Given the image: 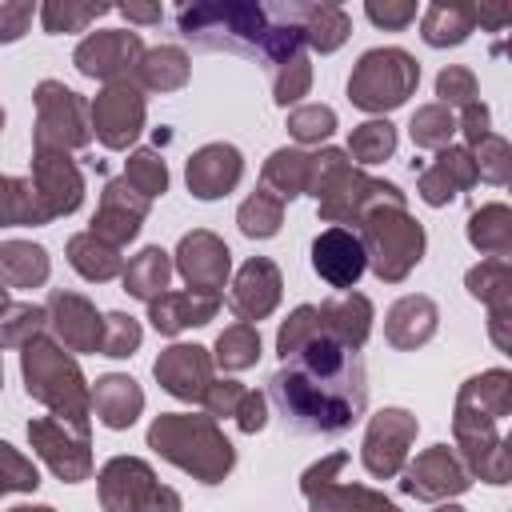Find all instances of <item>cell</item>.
<instances>
[{
    "label": "cell",
    "instance_id": "6da1fadb",
    "mask_svg": "<svg viewBox=\"0 0 512 512\" xmlns=\"http://www.w3.org/2000/svg\"><path fill=\"white\" fill-rule=\"evenodd\" d=\"M268 400L292 432L340 436L364 416L368 404L364 360L360 352L332 340L320 324L316 336H308L296 352L280 360L268 380Z\"/></svg>",
    "mask_w": 512,
    "mask_h": 512
},
{
    "label": "cell",
    "instance_id": "7a4b0ae2",
    "mask_svg": "<svg viewBox=\"0 0 512 512\" xmlns=\"http://www.w3.org/2000/svg\"><path fill=\"white\" fill-rule=\"evenodd\" d=\"M512 416V372L484 368L468 376L452 404V452L464 472L484 484L512 480V452L504 436V420Z\"/></svg>",
    "mask_w": 512,
    "mask_h": 512
},
{
    "label": "cell",
    "instance_id": "3957f363",
    "mask_svg": "<svg viewBox=\"0 0 512 512\" xmlns=\"http://www.w3.org/2000/svg\"><path fill=\"white\" fill-rule=\"evenodd\" d=\"M144 440L160 460L200 484H220L236 468V448L208 412H160Z\"/></svg>",
    "mask_w": 512,
    "mask_h": 512
},
{
    "label": "cell",
    "instance_id": "277c9868",
    "mask_svg": "<svg viewBox=\"0 0 512 512\" xmlns=\"http://www.w3.org/2000/svg\"><path fill=\"white\" fill-rule=\"evenodd\" d=\"M316 200V216L324 224H360V216L376 204H400L404 192L392 180L368 176L348 160L344 148H316L312 152V180L308 192Z\"/></svg>",
    "mask_w": 512,
    "mask_h": 512
},
{
    "label": "cell",
    "instance_id": "5b68a950",
    "mask_svg": "<svg viewBox=\"0 0 512 512\" xmlns=\"http://www.w3.org/2000/svg\"><path fill=\"white\" fill-rule=\"evenodd\" d=\"M20 376H24V392L44 404L56 420L72 424V428H92V388L76 364L72 352H64L52 336H36L20 348Z\"/></svg>",
    "mask_w": 512,
    "mask_h": 512
},
{
    "label": "cell",
    "instance_id": "8992f818",
    "mask_svg": "<svg viewBox=\"0 0 512 512\" xmlns=\"http://www.w3.org/2000/svg\"><path fill=\"white\" fill-rule=\"evenodd\" d=\"M176 28L188 44L208 52H236V56H264L268 44V4H184L176 12Z\"/></svg>",
    "mask_w": 512,
    "mask_h": 512
},
{
    "label": "cell",
    "instance_id": "52a82bcc",
    "mask_svg": "<svg viewBox=\"0 0 512 512\" xmlns=\"http://www.w3.org/2000/svg\"><path fill=\"white\" fill-rule=\"evenodd\" d=\"M360 244L368 256V268L384 284L408 280V272L424 260V224L408 212V204H376L360 216Z\"/></svg>",
    "mask_w": 512,
    "mask_h": 512
},
{
    "label": "cell",
    "instance_id": "ba28073f",
    "mask_svg": "<svg viewBox=\"0 0 512 512\" xmlns=\"http://www.w3.org/2000/svg\"><path fill=\"white\" fill-rule=\"evenodd\" d=\"M420 84V64L412 52L388 44V48H368L348 76V100L352 108L368 112V116H384L392 108H400Z\"/></svg>",
    "mask_w": 512,
    "mask_h": 512
},
{
    "label": "cell",
    "instance_id": "9c48e42d",
    "mask_svg": "<svg viewBox=\"0 0 512 512\" xmlns=\"http://www.w3.org/2000/svg\"><path fill=\"white\" fill-rule=\"evenodd\" d=\"M96 496L104 512H180L176 488L160 484L152 464L140 456H112L96 476Z\"/></svg>",
    "mask_w": 512,
    "mask_h": 512
},
{
    "label": "cell",
    "instance_id": "30bf717a",
    "mask_svg": "<svg viewBox=\"0 0 512 512\" xmlns=\"http://www.w3.org/2000/svg\"><path fill=\"white\" fill-rule=\"evenodd\" d=\"M32 104H36L32 148H60V152L88 148L92 120H88V100L80 92H72L60 80H40L32 92Z\"/></svg>",
    "mask_w": 512,
    "mask_h": 512
},
{
    "label": "cell",
    "instance_id": "8fae6325",
    "mask_svg": "<svg viewBox=\"0 0 512 512\" xmlns=\"http://www.w3.org/2000/svg\"><path fill=\"white\" fill-rule=\"evenodd\" d=\"M348 464V452H332L304 468L300 492L308 500V512H400L384 492L368 484H344L340 472Z\"/></svg>",
    "mask_w": 512,
    "mask_h": 512
},
{
    "label": "cell",
    "instance_id": "7c38bea8",
    "mask_svg": "<svg viewBox=\"0 0 512 512\" xmlns=\"http://www.w3.org/2000/svg\"><path fill=\"white\" fill-rule=\"evenodd\" d=\"M88 120H92V136L108 148V152H124L140 140L144 120H148V100L144 88L136 80H112L104 84L92 104H88Z\"/></svg>",
    "mask_w": 512,
    "mask_h": 512
},
{
    "label": "cell",
    "instance_id": "4fadbf2b",
    "mask_svg": "<svg viewBox=\"0 0 512 512\" xmlns=\"http://www.w3.org/2000/svg\"><path fill=\"white\" fill-rule=\"evenodd\" d=\"M420 420L408 408H380L368 416L364 428V444H360V464L368 476L376 480H392L400 476V468L408 464V448L416 444Z\"/></svg>",
    "mask_w": 512,
    "mask_h": 512
},
{
    "label": "cell",
    "instance_id": "5bb4252c",
    "mask_svg": "<svg viewBox=\"0 0 512 512\" xmlns=\"http://www.w3.org/2000/svg\"><path fill=\"white\" fill-rule=\"evenodd\" d=\"M28 444L48 464V472L64 484H80L92 476V436L56 416L28 420Z\"/></svg>",
    "mask_w": 512,
    "mask_h": 512
},
{
    "label": "cell",
    "instance_id": "9a60e30c",
    "mask_svg": "<svg viewBox=\"0 0 512 512\" xmlns=\"http://www.w3.org/2000/svg\"><path fill=\"white\" fill-rule=\"evenodd\" d=\"M472 488V476L464 472L460 456L448 444H432L424 452H416V460H408L400 468V492L424 504H444L456 500Z\"/></svg>",
    "mask_w": 512,
    "mask_h": 512
},
{
    "label": "cell",
    "instance_id": "2e32d148",
    "mask_svg": "<svg viewBox=\"0 0 512 512\" xmlns=\"http://www.w3.org/2000/svg\"><path fill=\"white\" fill-rule=\"evenodd\" d=\"M140 56H144L140 32H132V28H100V32H88L76 44L72 64H76L80 76L112 84V80H132Z\"/></svg>",
    "mask_w": 512,
    "mask_h": 512
},
{
    "label": "cell",
    "instance_id": "e0dca14e",
    "mask_svg": "<svg viewBox=\"0 0 512 512\" xmlns=\"http://www.w3.org/2000/svg\"><path fill=\"white\" fill-rule=\"evenodd\" d=\"M32 188L48 212V220L72 216L84 204V172L72 160V152L60 148H32Z\"/></svg>",
    "mask_w": 512,
    "mask_h": 512
},
{
    "label": "cell",
    "instance_id": "ac0fdd59",
    "mask_svg": "<svg viewBox=\"0 0 512 512\" xmlns=\"http://www.w3.org/2000/svg\"><path fill=\"white\" fill-rule=\"evenodd\" d=\"M172 268L180 272V280L192 292H216L220 296V288L232 276V252L216 232L192 228V232L180 236V244L172 252Z\"/></svg>",
    "mask_w": 512,
    "mask_h": 512
},
{
    "label": "cell",
    "instance_id": "d6986e66",
    "mask_svg": "<svg viewBox=\"0 0 512 512\" xmlns=\"http://www.w3.org/2000/svg\"><path fill=\"white\" fill-rule=\"evenodd\" d=\"M48 332L64 352H100V332H104V312L80 292L56 288L48 292Z\"/></svg>",
    "mask_w": 512,
    "mask_h": 512
},
{
    "label": "cell",
    "instance_id": "ffe728a7",
    "mask_svg": "<svg viewBox=\"0 0 512 512\" xmlns=\"http://www.w3.org/2000/svg\"><path fill=\"white\" fill-rule=\"evenodd\" d=\"M152 376L168 396H176L184 404H200L208 384L216 380V364H212V352L200 344H168L156 356Z\"/></svg>",
    "mask_w": 512,
    "mask_h": 512
},
{
    "label": "cell",
    "instance_id": "44dd1931",
    "mask_svg": "<svg viewBox=\"0 0 512 512\" xmlns=\"http://www.w3.org/2000/svg\"><path fill=\"white\" fill-rule=\"evenodd\" d=\"M464 288L472 300L488 304V336L500 352H512V264L508 260H480L468 268Z\"/></svg>",
    "mask_w": 512,
    "mask_h": 512
},
{
    "label": "cell",
    "instance_id": "7402d4cb",
    "mask_svg": "<svg viewBox=\"0 0 512 512\" xmlns=\"http://www.w3.org/2000/svg\"><path fill=\"white\" fill-rule=\"evenodd\" d=\"M284 292V276L276 268V260L268 256H252L240 264V272L232 276V292H228V308L240 324H260L276 312Z\"/></svg>",
    "mask_w": 512,
    "mask_h": 512
},
{
    "label": "cell",
    "instance_id": "603a6c76",
    "mask_svg": "<svg viewBox=\"0 0 512 512\" xmlns=\"http://www.w3.org/2000/svg\"><path fill=\"white\" fill-rule=\"evenodd\" d=\"M312 272L328 284V288H340V292H352L356 280L368 272V256H364V244L352 228H324L316 240H312Z\"/></svg>",
    "mask_w": 512,
    "mask_h": 512
},
{
    "label": "cell",
    "instance_id": "cb8c5ba5",
    "mask_svg": "<svg viewBox=\"0 0 512 512\" xmlns=\"http://www.w3.org/2000/svg\"><path fill=\"white\" fill-rule=\"evenodd\" d=\"M148 208H152V200H144L140 192H132V188L124 184V176H120V180H108L104 192H100V204H96V212H92V228H88V232L100 236V240L112 244V248H124V244L136 240V232L144 228Z\"/></svg>",
    "mask_w": 512,
    "mask_h": 512
},
{
    "label": "cell",
    "instance_id": "d4e9b609",
    "mask_svg": "<svg viewBox=\"0 0 512 512\" xmlns=\"http://www.w3.org/2000/svg\"><path fill=\"white\" fill-rule=\"evenodd\" d=\"M240 180H244V156H240L236 144H224V140H212V144L196 148L184 164V184L196 200H220Z\"/></svg>",
    "mask_w": 512,
    "mask_h": 512
},
{
    "label": "cell",
    "instance_id": "484cf974",
    "mask_svg": "<svg viewBox=\"0 0 512 512\" xmlns=\"http://www.w3.org/2000/svg\"><path fill=\"white\" fill-rule=\"evenodd\" d=\"M476 184V164H472V152L464 144H448L436 152V160L420 172L416 180V192L428 208H444L452 204L460 192H468Z\"/></svg>",
    "mask_w": 512,
    "mask_h": 512
},
{
    "label": "cell",
    "instance_id": "4316f807",
    "mask_svg": "<svg viewBox=\"0 0 512 512\" xmlns=\"http://www.w3.org/2000/svg\"><path fill=\"white\" fill-rule=\"evenodd\" d=\"M440 328V308L432 296H400L388 312H384V340L396 352H416L420 344H428Z\"/></svg>",
    "mask_w": 512,
    "mask_h": 512
},
{
    "label": "cell",
    "instance_id": "83f0119b",
    "mask_svg": "<svg viewBox=\"0 0 512 512\" xmlns=\"http://www.w3.org/2000/svg\"><path fill=\"white\" fill-rule=\"evenodd\" d=\"M284 8H288V16H292L296 28H300L304 48H312V52H320V56L336 52V48L352 36V20H348V12H344L340 4H324V0H292V4H284Z\"/></svg>",
    "mask_w": 512,
    "mask_h": 512
},
{
    "label": "cell",
    "instance_id": "f1b7e54d",
    "mask_svg": "<svg viewBox=\"0 0 512 512\" xmlns=\"http://www.w3.org/2000/svg\"><path fill=\"white\" fill-rule=\"evenodd\" d=\"M216 312H220V296L216 292H192V288L164 292L148 304V320L160 336H180L184 328H200Z\"/></svg>",
    "mask_w": 512,
    "mask_h": 512
},
{
    "label": "cell",
    "instance_id": "f546056e",
    "mask_svg": "<svg viewBox=\"0 0 512 512\" xmlns=\"http://www.w3.org/2000/svg\"><path fill=\"white\" fill-rule=\"evenodd\" d=\"M316 312H320L324 332L332 340H340L344 348H352V352H360L364 340L372 336V316L376 312H372V300L364 292H336L324 304H316Z\"/></svg>",
    "mask_w": 512,
    "mask_h": 512
},
{
    "label": "cell",
    "instance_id": "4dcf8cb0",
    "mask_svg": "<svg viewBox=\"0 0 512 512\" xmlns=\"http://www.w3.org/2000/svg\"><path fill=\"white\" fill-rule=\"evenodd\" d=\"M140 412H144V388L132 376L108 372V376H100L92 384V416L104 428L124 432V428H132L140 420Z\"/></svg>",
    "mask_w": 512,
    "mask_h": 512
},
{
    "label": "cell",
    "instance_id": "1f68e13d",
    "mask_svg": "<svg viewBox=\"0 0 512 512\" xmlns=\"http://www.w3.org/2000/svg\"><path fill=\"white\" fill-rule=\"evenodd\" d=\"M476 32V4L436 0L420 12V36L428 48H456Z\"/></svg>",
    "mask_w": 512,
    "mask_h": 512
},
{
    "label": "cell",
    "instance_id": "d6a6232c",
    "mask_svg": "<svg viewBox=\"0 0 512 512\" xmlns=\"http://www.w3.org/2000/svg\"><path fill=\"white\" fill-rule=\"evenodd\" d=\"M192 76V60L184 48L176 44H160V48H144L140 64H136V84L144 92H180Z\"/></svg>",
    "mask_w": 512,
    "mask_h": 512
},
{
    "label": "cell",
    "instance_id": "836d02e7",
    "mask_svg": "<svg viewBox=\"0 0 512 512\" xmlns=\"http://www.w3.org/2000/svg\"><path fill=\"white\" fill-rule=\"evenodd\" d=\"M172 272H176V268H172V256H168L160 244H148V248H140V252L124 264L120 280H124V292H128L132 300L152 304L156 296H164V292H168Z\"/></svg>",
    "mask_w": 512,
    "mask_h": 512
},
{
    "label": "cell",
    "instance_id": "e575fe53",
    "mask_svg": "<svg viewBox=\"0 0 512 512\" xmlns=\"http://www.w3.org/2000/svg\"><path fill=\"white\" fill-rule=\"evenodd\" d=\"M308 180H312V152H304V148H276L260 168V188H268L284 204L304 196Z\"/></svg>",
    "mask_w": 512,
    "mask_h": 512
},
{
    "label": "cell",
    "instance_id": "d590c367",
    "mask_svg": "<svg viewBox=\"0 0 512 512\" xmlns=\"http://www.w3.org/2000/svg\"><path fill=\"white\" fill-rule=\"evenodd\" d=\"M468 244L484 260H508L512 256V208L500 200L480 204L468 216Z\"/></svg>",
    "mask_w": 512,
    "mask_h": 512
},
{
    "label": "cell",
    "instance_id": "8d00e7d4",
    "mask_svg": "<svg viewBox=\"0 0 512 512\" xmlns=\"http://www.w3.org/2000/svg\"><path fill=\"white\" fill-rule=\"evenodd\" d=\"M52 272L48 248L32 240H4L0 244V284L4 288H40Z\"/></svg>",
    "mask_w": 512,
    "mask_h": 512
},
{
    "label": "cell",
    "instance_id": "74e56055",
    "mask_svg": "<svg viewBox=\"0 0 512 512\" xmlns=\"http://www.w3.org/2000/svg\"><path fill=\"white\" fill-rule=\"evenodd\" d=\"M64 256H68L72 272H80V276L92 280V284H108L112 276L124 272V256H120V248L104 244V240L92 236V232H76V236H68Z\"/></svg>",
    "mask_w": 512,
    "mask_h": 512
},
{
    "label": "cell",
    "instance_id": "f35d334b",
    "mask_svg": "<svg viewBox=\"0 0 512 512\" xmlns=\"http://www.w3.org/2000/svg\"><path fill=\"white\" fill-rule=\"evenodd\" d=\"M52 224L28 176H0V228H36Z\"/></svg>",
    "mask_w": 512,
    "mask_h": 512
},
{
    "label": "cell",
    "instance_id": "ab89813d",
    "mask_svg": "<svg viewBox=\"0 0 512 512\" xmlns=\"http://www.w3.org/2000/svg\"><path fill=\"white\" fill-rule=\"evenodd\" d=\"M260 360V328L256 324H228L220 336H216V348H212V364L224 368V372H244Z\"/></svg>",
    "mask_w": 512,
    "mask_h": 512
},
{
    "label": "cell",
    "instance_id": "60d3db41",
    "mask_svg": "<svg viewBox=\"0 0 512 512\" xmlns=\"http://www.w3.org/2000/svg\"><path fill=\"white\" fill-rule=\"evenodd\" d=\"M348 160L360 168V164H384V160H392V152H396V128L384 120V116H372V120H364V124H356L352 128V136H348Z\"/></svg>",
    "mask_w": 512,
    "mask_h": 512
},
{
    "label": "cell",
    "instance_id": "b9f144b4",
    "mask_svg": "<svg viewBox=\"0 0 512 512\" xmlns=\"http://www.w3.org/2000/svg\"><path fill=\"white\" fill-rule=\"evenodd\" d=\"M236 224L248 240H268L280 232L284 224V200L272 196L268 188H256L252 196H244V204L236 208Z\"/></svg>",
    "mask_w": 512,
    "mask_h": 512
},
{
    "label": "cell",
    "instance_id": "7bdbcfd3",
    "mask_svg": "<svg viewBox=\"0 0 512 512\" xmlns=\"http://www.w3.org/2000/svg\"><path fill=\"white\" fill-rule=\"evenodd\" d=\"M452 132H456V112L444 108V104H424V108H416L412 120H408V136H412V144L424 148V152L448 148V144H452Z\"/></svg>",
    "mask_w": 512,
    "mask_h": 512
},
{
    "label": "cell",
    "instance_id": "ee69618b",
    "mask_svg": "<svg viewBox=\"0 0 512 512\" xmlns=\"http://www.w3.org/2000/svg\"><path fill=\"white\" fill-rule=\"evenodd\" d=\"M124 184H128L132 192H140L144 200L164 196V192H168V164H164V156H160L156 148H136V152H128V160H124Z\"/></svg>",
    "mask_w": 512,
    "mask_h": 512
},
{
    "label": "cell",
    "instance_id": "f6af8a7d",
    "mask_svg": "<svg viewBox=\"0 0 512 512\" xmlns=\"http://www.w3.org/2000/svg\"><path fill=\"white\" fill-rule=\"evenodd\" d=\"M112 12V4H72V0H48V4H40V24H44V32H52V36H64V32H84L92 20H100V16H108Z\"/></svg>",
    "mask_w": 512,
    "mask_h": 512
},
{
    "label": "cell",
    "instance_id": "bcb514c9",
    "mask_svg": "<svg viewBox=\"0 0 512 512\" xmlns=\"http://www.w3.org/2000/svg\"><path fill=\"white\" fill-rule=\"evenodd\" d=\"M48 328L44 304H8L0 312V348H24Z\"/></svg>",
    "mask_w": 512,
    "mask_h": 512
},
{
    "label": "cell",
    "instance_id": "7dc6e473",
    "mask_svg": "<svg viewBox=\"0 0 512 512\" xmlns=\"http://www.w3.org/2000/svg\"><path fill=\"white\" fill-rule=\"evenodd\" d=\"M312 88V60H308V48H300L296 56H288L284 64L272 68V100L280 108L288 104H300V96H308Z\"/></svg>",
    "mask_w": 512,
    "mask_h": 512
},
{
    "label": "cell",
    "instance_id": "c3c4849f",
    "mask_svg": "<svg viewBox=\"0 0 512 512\" xmlns=\"http://www.w3.org/2000/svg\"><path fill=\"white\" fill-rule=\"evenodd\" d=\"M468 152H472V164H476V180H488L496 188L508 184V176H512V148H508V140L500 132L480 136Z\"/></svg>",
    "mask_w": 512,
    "mask_h": 512
},
{
    "label": "cell",
    "instance_id": "681fc988",
    "mask_svg": "<svg viewBox=\"0 0 512 512\" xmlns=\"http://www.w3.org/2000/svg\"><path fill=\"white\" fill-rule=\"evenodd\" d=\"M284 128L296 144H324L336 132V112L328 104H296Z\"/></svg>",
    "mask_w": 512,
    "mask_h": 512
},
{
    "label": "cell",
    "instance_id": "f907efd6",
    "mask_svg": "<svg viewBox=\"0 0 512 512\" xmlns=\"http://www.w3.org/2000/svg\"><path fill=\"white\" fill-rule=\"evenodd\" d=\"M144 340V328L136 316L128 312H104V332H100V356H112V360H124L140 348Z\"/></svg>",
    "mask_w": 512,
    "mask_h": 512
},
{
    "label": "cell",
    "instance_id": "816d5d0a",
    "mask_svg": "<svg viewBox=\"0 0 512 512\" xmlns=\"http://www.w3.org/2000/svg\"><path fill=\"white\" fill-rule=\"evenodd\" d=\"M40 488V472L36 464L12 448L8 440H0V496H12V492H36Z\"/></svg>",
    "mask_w": 512,
    "mask_h": 512
},
{
    "label": "cell",
    "instance_id": "f5cc1de1",
    "mask_svg": "<svg viewBox=\"0 0 512 512\" xmlns=\"http://www.w3.org/2000/svg\"><path fill=\"white\" fill-rule=\"evenodd\" d=\"M436 96H440L436 104H444V108H464V104L480 100L476 72L464 68V64H448V68H440V76H436Z\"/></svg>",
    "mask_w": 512,
    "mask_h": 512
},
{
    "label": "cell",
    "instance_id": "db71d44e",
    "mask_svg": "<svg viewBox=\"0 0 512 512\" xmlns=\"http://www.w3.org/2000/svg\"><path fill=\"white\" fill-rule=\"evenodd\" d=\"M320 332V312H316V304H300V308H292L288 312V320L280 324V332H276V356L284 360L288 352H296L308 336H316Z\"/></svg>",
    "mask_w": 512,
    "mask_h": 512
},
{
    "label": "cell",
    "instance_id": "11a10c76",
    "mask_svg": "<svg viewBox=\"0 0 512 512\" xmlns=\"http://www.w3.org/2000/svg\"><path fill=\"white\" fill-rule=\"evenodd\" d=\"M244 392H248V388H244L240 380H212L200 404H204V412L220 424V420H232V416H236V408H240Z\"/></svg>",
    "mask_w": 512,
    "mask_h": 512
},
{
    "label": "cell",
    "instance_id": "9f6ffc18",
    "mask_svg": "<svg viewBox=\"0 0 512 512\" xmlns=\"http://www.w3.org/2000/svg\"><path fill=\"white\" fill-rule=\"evenodd\" d=\"M364 16L376 24V28H384V32H404L412 20H416V4L412 0H368L364 4Z\"/></svg>",
    "mask_w": 512,
    "mask_h": 512
},
{
    "label": "cell",
    "instance_id": "6f0895ef",
    "mask_svg": "<svg viewBox=\"0 0 512 512\" xmlns=\"http://www.w3.org/2000/svg\"><path fill=\"white\" fill-rule=\"evenodd\" d=\"M36 12L40 8L32 0H8V4H0V44H16L28 32V24H32Z\"/></svg>",
    "mask_w": 512,
    "mask_h": 512
},
{
    "label": "cell",
    "instance_id": "680465c9",
    "mask_svg": "<svg viewBox=\"0 0 512 512\" xmlns=\"http://www.w3.org/2000/svg\"><path fill=\"white\" fill-rule=\"evenodd\" d=\"M456 132H464V148H472L480 136H488V132H492V112H488V104H484V100L464 104V108H460V120H456Z\"/></svg>",
    "mask_w": 512,
    "mask_h": 512
},
{
    "label": "cell",
    "instance_id": "91938a15",
    "mask_svg": "<svg viewBox=\"0 0 512 512\" xmlns=\"http://www.w3.org/2000/svg\"><path fill=\"white\" fill-rule=\"evenodd\" d=\"M236 428L244 432V436H256L264 424H268V396L264 392H244V400H240V408H236Z\"/></svg>",
    "mask_w": 512,
    "mask_h": 512
},
{
    "label": "cell",
    "instance_id": "94428289",
    "mask_svg": "<svg viewBox=\"0 0 512 512\" xmlns=\"http://www.w3.org/2000/svg\"><path fill=\"white\" fill-rule=\"evenodd\" d=\"M116 12H120L128 24H160V16H164L160 4H120Z\"/></svg>",
    "mask_w": 512,
    "mask_h": 512
},
{
    "label": "cell",
    "instance_id": "6125c7cd",
    "mask_svg": "<svg viewBox=\"0 0 512 512\" xmlns=\"http://www.w3.org/2000/svg\"><path fill=\"white\" fill-rule=\"evenodd\" d=\"M8 512H56V508H48V504H20V508H8Z\"/></svg>",
    "mask_w": 512,
    "mask_h": 512
},
{
    "label": "cell",
    "instance_id": "be15d7a7",
    "mask_svg": "<svg viewBox=\"0 0 512 512\" xmlns=\"http://www.w3.org/2000/svg\"><path fill=\"white\" fill-rule=\"evenodd\" d=\"M436 512H464V508H460V504H452V500H444V504H440Z\"/></svg>",
    "mask_w": 512,
    "mask_h": 512
},
{
    "label": "cell",
    "instance_id": "e7e4bbea",
    "mask_svg": "<svg viewBox=\"0 0 512 512\" xmlns=\"http://www.w3.org/2000/svg\"><path fill=\"white\" fill-rule=\"evenodd\" d=\"M4 308H8V288L0 284V312H4Z\"/></svg>",
    "mask_w": 512,
    "mask_h": 512
},
{
    "label": "cell",
    "instance_id": "03108f58",
    "mask_svg": "<svg viewBox=\"0 0 512 512\" xmlns=\"http://www.w3.org/2000/svg\"><path fill=\"white\" fill-rule=\"evenodd\" d=\"M0 388H4V360H0Z\"/></svg>",
    "mask_w": 512,
    "mask_h": 512
},
{
    "label": "cell",
    "instance_id": "003e7915",
    "mask_svg": "<svg viewBox=\"0 0 512 512\" xmlns=\"http://www.w3.org/2000/svg\"><path fill=\"white\" fill-rule=\"evenodd\" d=\"M0 128H4V108H0Z\"/></svg>",
    "mask_w": 512,
    "mask_h": 512
}]
</instances>
